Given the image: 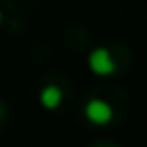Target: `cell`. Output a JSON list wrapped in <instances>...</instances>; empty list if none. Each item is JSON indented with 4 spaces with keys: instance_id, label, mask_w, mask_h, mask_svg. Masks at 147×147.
<instances>
[{
    "instance_id": "obj_1",
    "label": "cell",
    "mask_w": 147,
    "mask_h": 147,
    "mask_svg": "<svg viewBox=\"0 0 147 147\" xmlns=\"http://www.w3.org/2000/svg\"><path fill=\"white\" fill-rule=\"evenodd\" d=\"M89 67L95 75H101V77H107V75H113L117 65H115V59L111 57V53L107 49H95L91 55H89Z\"/></svg>"
},
{
    "instance_id": "obj_2",
    "label": "cell",
    "mask_w": 147,
    "mask_h": 147,
    "mask_svg": "<svg viewBox=\"0 0 147 147\" xmlns=\"http://www.w3.org/2000/svg\"><path fill=\"white\" fill-rule=\"evenodd\" d=\"M85 115L95 125H107L113 119V107L101 99H91L85 107Z\"/></svg>"
},
{
    "instance_id": "obj_3",
    "label": "cell",
    "mask_w": 147,
    "mask_h": 147,
    "mask_svg": "<svg viewBox=\"0 0 147 147\" xmlns=\"http://www.w3.org/2000/svg\"><path fill=\"white\" fill-rule=\"evenodd\" d=\"M61 101H63V91H61L59 87L49 85V87L42 89V93H40V103H42L47 109H57V107L61 105Z\"/></svg>"
}]
</instances>
